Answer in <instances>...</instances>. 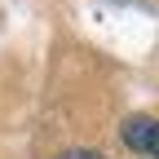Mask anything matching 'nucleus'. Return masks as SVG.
Wrapping results in <instances>:
<instances>
[{
    "label": "nucleus",
    "instance_id": "obj_2",
    "mask_svg": "<svg viewBox=\"0 0 159 159\" xmlns=\"http://www.w3.org/2000/svg\"><path fill=\"white\" fill-rule=\"evenodd\" d=\"M146 155L159 159V119H155V128H150V142H146Z\"/></svg>",
    "mask_w": 159,
    "mask_h": 159
},
{
    "label": "nucleus",
    "instance_id": "obj_3",
    "mask_svg": "<svg viewBox=\"0 0 159 159\" xmlns=\"http://www.w3.org/2000/svg\"><path fill=\"white\" fill-rule=\"evenodd\" d=\"M57 159H102V155H93V150H66V155H57Z\"/></svg>",
    "mask_w": 159,
    "mask_h": 159
},
{
    "label": "nucleus",
    "instance_id": "obj_1",
    "mask_svg": "<svg viewBox=\"0 0 159 159\" xmlns=\"http://www.w3.org/2000/svg\"><path fill=\"white\" fill-rule=\"evenodd\" d=\"M150 128H155V119H150V115H133V119H124V128H119V142H124L128 150H137V155H146Z\"/></svg>",
    "mask_w": 159,
    "mask_h": 159
}]
</instances>
